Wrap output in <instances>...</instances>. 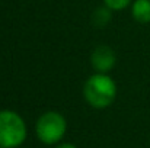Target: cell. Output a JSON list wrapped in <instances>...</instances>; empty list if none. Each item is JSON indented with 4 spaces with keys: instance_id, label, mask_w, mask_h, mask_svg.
I'll return each mask as SVG.
<instances>
[{
    "instance_id": "52a82bcc",
    "label": "cell",
    "mask_w": 150,
    "mask_h": 148,
    "mask_svg": "<svg viewBox=\"0 0 150 148\" xmlns=\"http://www.w3.org/2000/svg\"><path fill=\"white\" fill-rule=\"evenodd\" d=\"M103 3L111 10H122L131 3V0H103Z\"/></svg>"
},
{
    "instance_id": "277c9868",
    "label": "cell",
    "mask_w": 150,
    "mask_h": 148,
    "mask_svg": "<svg viewBox=\"0 0 150 148\" xmlns=\"http://www.w3.org/2000/svg\"><path fill=\"white\" fill-rule=\"evenodd\" d=\"M115 52L106 45H99L93 49L92 57H91V62L92 67L96 70V73H105L108 74L109 70H112V67L115 65Z\"/></svg>"
},
{
    "instance_id": "6da1fadb",
    "label": "cell",
    "mask_w": 150,
    "mask_h": 148,
    "mask_svg": "<svg viewBox=\"0 0 150 148\" xmlns=\"http://www.w3.org/2000/svg\"><path fill=\"white\" fill-rule=\"evenodd\" d=\"M83 96L92 107L105 109L111 106L117 97V84L111 76L105 73H95L85 83Z\"/></svg>"
},
{
    "instance_id": "ba28073f",
    "label": "cell",
    "mask_w": 150,
    "mask_h": 148,
    "mask_svg": "<svg viewBox=\"0 0 150 148\" xmlns=\"http://www.w3.org/2000/svg\"><path fill=\"white\" fill-rule=\"evenodd\" d=\"M55 148H77L76 145H73V144H69V142H64V144H58Z\"/></svg>"
},
{
    "instance_id": "3957f363",
    "label": "cell",
    "mask_w": 150,
    "mask_h": 148,
    "mask_svg": "<svg viewBox=\"0 0 150 148\" xmlns=\"http://www.w3.org/2000/svg\"><path fill=\"white\" fill-rule=\"evenodd\" d=\"M67 131V122L64 116L55 110L42 113L35 125V134L38 140L45 145L58 144Z\"/></svg>"
},
{
    "instance_id": "8992f818",
    "label": "cell",
    "mask_w": 150,
    "mask_h": 148,
    "mask_svg": "<svg viewBox=\"0 0 150 148\" xmlns=\"http://www.w3.org/2000/svg\"><path fill=\"white\" fill-rule=\"evenodd\" d=\"M109 19H111V9H108L106 6L102 7V9L95 10V13H93V22H95V25L103 26L105 23L109 22Z\"/></svg>"
},
{
    "instance_id": "5b68a950",
    "label": "cell",
    "mask_w": 150,
    "mask_h": 148,
    "mask_svg": "<svg viewBox=\"0 0 150 148\" xmlns=\"http://www.w3.org/2000/svg\"><path fill=\"white\" fill-rule=\"evenodd\" d=\"M131 15L139 23H150V0H134Z\"/></svg>"
},
{
    "instance_id": "7a4b0ae2",
    "label": "cell",
    "mask_w": 150,
    "mask_h": 148,
    "mask_svg": "<svg viewBox=\"0 0 150 148\" xmlns=\"http://www.w3.org/2000/svg\"><path fill=\"white\" fill-rule=\"evenodd\" d=\"M26 123L13 110H0V148H18L26 140Z\"/></svg>"
}]
</instances>
